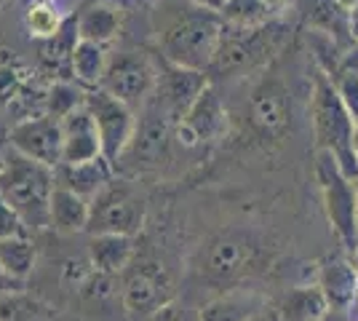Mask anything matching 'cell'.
<instances>
[{
  "label": "cell",
  "instance_id": "cell-1",
  "mask_svg": "<svg viewBox=\"0 0 358 321\" xmlns=\"http://www.w3.org/2000/svg\"><path fill=\"white\" fill-rule=\"evenodd\" d=\"M224 19L190 0H158L152 8V35L161 59L209 73L222 43Z\"/></svg>",
  "mask_w": 358,
  "mask_h": 321
},
{
  "label": "cell",
  "instance_id": "cell-2",
  "mask_svg": "<svg viewBox=\"0 0 358 321\" xmlns=\"http://www.w3.org/2000/svg\"><path fill=\"white\" fill-rule=\"evenodd\" d=\"M310 76L313 78H310L308 115H310V129H313V150L329 153L350 180H358V155L353 148L356 121L348 113L337 89L331 86V80L315 64Z\"/></svg>",
  "mask_w": 358,
  "mask_h": 321
},
{
  "label": "cell",
  "instance_id": "cell-3",
  "mask_svg": "<svg viewBox=\"0 0 358 321\" xmlns=\"http://www.w3.org/2000/svg\"><path fill=\"white\" fill-rule=\"evenodd\" d=\"M292 30H297V27L289 19V14L278 16L268 24H259V27H236V24L224 22L222 43H220L217 59L209 70L211 83H214V78H224V80L246 78L268 67L273 57L284 48Z\"/></svg>",
  "mask_w": 358,
  "mask_h": 321
},
{
  "label": "cell",
  "instance_id": "cell-4",
  "mask_svg": "<svg viewBox=\"0 0 358 321\" xmlns=\"http://www.w3.org/2000/svg\"><path fill=\"white\" fill-rule=\"evenodd\" d=\"M57 190L54 169L27 155L6 150L0 169V196L14 206L32 236L51 230V196Z\"/></svg>",
  "mask_w": 358,
  "mask_h": 321
},
{
  "label": "cell",
  "instance_id": "cell-5",
  "mask_svg": "<svg viewBox=\"0 0 358 321\" xmlns=\"http://www.w3.org/2000/svg\"><path fill=\"white\" fill-rule=\"evenodd\" d=\"M313 171L329 225L340 246L350 255L358 246V180H350L324 150H315Z\"/></svg>",
  "mask_w": 358,
  "mask_h": 321
},
{
  "label": "cell",
  "instance_id": "cell-6",
  "mask_svg": "<svg viewBox=\"0 0 358 321\" xmlns=\"http://www.w3.org/2000/svg\"><path fill=\"white\" fill-rule=\"evenodd\" d=\"M174 126H177V118L169 113L164 99L152 92L148 102L136 110L134 137L129 142L123 158L118 161L115 171L120 166L134 169V171H150L169 161L171 148H174Z\"/></svg>",
  "mask_w": 358,
  "mask_h": 321
},
{
  "label": "cell",
  "instance_id": "cell-7",
  "mask_svg": "<svg viewBox=\"0 0 358 321\" xmlns=\"http://www.w3.org/2000/svg\"><path fill=\"white\" fill-rule=\"evenodd\" d=\"M174 300V278L161 260L134 257L120 276V308L131 321H150Z\"/></svg>",
  "mask_w": 358,
  "mask_h": 321
},
{
  "label": "cell",
  "instance_id": "cell-8",
  "mask_svg": "<svg viewBox=\"0 0 358 321\" xmlns=\"http://www.w3.org/2000/svg\"><path fill=\"white\" fill-rule=\"evenodd\" d=\"M148 220V201L131 183L113 180L91 199L89 236H131L134 238L145 228Z\"/></svg>",
  "mask_w": 358,
  "mask_h": 321
},
{
  "label": "cell",
  "instance_id": "cell-9",
  "mask_svg": "<svg viewBox=\"0 0 358 321\" xmlns=\"http://www.w3.org/2000/svg\"><path fill=\"white\" fill-rule=\"evenodd\" d=\"M243 115L257 139H284L294 123V102L284 78L273 73L257 78V83L246 94Z\"/></svg>",
  "mask_w": 358,
  "mask_h": 321
},
{
  "label": "cell",
  "instance_id": "cell-10",
  "mask_svg": "<svg viewBox=\"0 0 358 321\" xmlns=\"http://www.w3.org/2000/svg\"><path fill=\"white\" fill-rule=\"evenodd\" d=\"M155 86H158V64L148 54L118 51V54H110L99 89L136 113L150 99V94L155 92Z\"/></svg>",
  "mask_w": 358,
  "mask_h": 321
},
{
  "label": "cell",
  "instance_id": "cell-11",
  "mask_svg": "<svg viewBox=\"0 0 358 321\" xmlns=\"http://www.w3.org/2000/svg\"><path fill=\"white\" fill-rule=\"evenodd\" d=\"M259 255V246H254L249 238H243L238 233H222L214 236L206 246L201 249L198 257V276L214 284V287H227L233 281H238L241 276L252 271L254 260Z\"/></svg>",
  "mask_w": 358,
  "mask_h": 321
},
{
  "label": "cell",
  "instance_id": "cell-12",
  "mask_svg": "<svg viewBox=\"0 0 358 321\" xmlns=\"http://www.w3.org/2000/svg\"><path fill=\"white\" fill-rule=\"evenodd\" d=\"M227 131H230V115H227V107H224L217 86L211 83L209 89L198 97V102L187 110V115L177 121L174 145L193 153V150H203V148L224 139Z\"/></svg>",
  "mask_w": 358,
  "mask_h": 321
},
{
  "label": "cell",
  "instance_id": "cell-13",
  "mask_svg": "<svg viewBox=\"0 0 358 321\" xmlns=\"http://www.w3.org/2000/svg\"><path fill=\"white\" fill-rule=\"evenodd\" d=\"M86 107L94 115V123H96L105 161H110L113 166H118V161L123 158L129 142L134 137L136 113L129 105H123L120 99L102 92V89L86 92Z\"/></svg>",
  "mask_w": 358,
  "mask_h": 321
},
{
  "label": "cell",
  "instance_id": "cell-14",
  "mask_svg": "<svg viewBox=\"0 0 358 321\" xmlns=\"http://www.w3.org/2000/svg\"><path fill=\"white\" fill-rule=\"evenodd\" d=\"M6 145L16 150V153L27 155L38 164L57 169L64 155V137H62V121L41 113V115H30L14 123V129L8 131Z\"/></svg>",
  "mask_w": 358,
  "mask_h": 321
},
{
  "label": "cell",
  "instance_id": "cell-15",
  "mask_svg": "<svg viewBox=\"0 0 358 321\" xmlns=\"http://www.w3.org/2000/svg\"><path fill=\"white\" fill-rule=\"evenodd\" d=\"M289 19L302 32H321L334 38L340 46H358L350 32V8L340 0H294Z\"/></svg>",
  "mask_w": 358,
  "mask_h": 321
},
{
  "label": "cell",
  "instance_id": "cell-16",
  "mask_svg": "<svg viewBox=\"0 0 358 321\" xmlns=\"http://www.w3.org/2000/svg\"><path fill=\"white\" fill-rule=\"evenodd\" d=\"M211 86L209 73H201V70H187V67H179L171 62L161 59L158 64V86L155 94L164 99V105L169 107V113L182 121L187 115V110L198 102V97L206 92Z\"/></svg>",
  "mask_w": 358,
  "mask_h": 321
},
{
  "label": "cell",
  "instance_id": "cell-17",
  "mask_svg": "<svg viewBox=\"0 0 358 321\" xmlns=\"http://www.w3.org/2000/svg\"><path fill=\"white\" fill-rule=\"evenodd\" d=\"M62 137H64L62 164H86V161L105 158L96 123H94V115L89 113L86 102L62 118Z\"/></svg>",
  "mask_w": 358,
  "mask_h": 321
},
{
  "label": "cell",
  "instance_id": "cell-18",
  "mask_svg": "<svg viewBox=\"0 0 358 321\" xmlns=\"http://www.w3.org/2000/svg\"><path fill=\"white\" fill-rule=\"evenodd\" d=\"M324 297L329 300L331 311L337 313H348L350 308H356L358 300V276L348 257H329L321 271H318V281H315Z\"/></svg>",
  "mask_w": 358,
  "mask_h": 321
},
{
  "label": "cell",
  "instance_id": "cell-19",
  "mask_svg": "<svg viewBox=\"0 0 358 321\" xmlns=\"http://www.w3.org/2000/svg\"><path fill=\"white\" fill-rule=\"evenodd\" d=\"M268 311V303L254 290H227L201 306V321H254Z\"/></svg>",
  "mask_w": 358,
  "mask_h": 321
},
{
  "label": "cell",
  "instance_id": "cell-20",
  "mask_svg": "<svg viewBox=\"0 0 358 321\" xmlns=\"http://www.w3.org/2000/svg\"><path fill=\"white\" fill-rule=\"evenodd\" d=\"M113 174L115 166L105 161V158H96V161H86V164H59L54 169V177H57V187L64 190H73L83 199H94L102 187L113 183Z\"/></svg>",
  "mask_w": 358,
  "mask_h": 321
},
{
  "label": "cell",
  "instance_id": "cell-21",
  "mask_svg": "<svg viewBox=\"0 0 358 321\" xmlns=\"http://www.w3.org/2000/svg\"><path fill=\"white\" fill-rule=\"evenodd\" d=\"M86 252H89V260L94 265V271L105 276H120L126 273V268L131 265V260L136 257V246L131 236H89V244H86Z\"/></svg>",
  "mask_w": 358,
  "mask_h": 321
},
{
  "label": "cell",
  "instance_id": "cell-22",
  "mask_svg": "<svg viewBox=\"0 0 358 321\" xmlns=\"http://www.w3.org/2000/svg\"><path fill=\"white\" fill-rule=\"evenodd\" d=\"M89 199L78 196L73 190L57 187L54 196H51V230L57 236H64V238L86 233V228H89Z\"/></svg>",
  "mask_w": 358,
  "mask_h": 321
},
{
  "label": "cell",
  "instance_id": "cell-23",
  "mask_svg": "<svg viewBox=\"0 0 358 321\" xmlns=\"http://www.w3.org/2000/svg\"><path fill=\"white\" fill-rule=\"evenodd\" d=\"M334 311L318 284L294 287L278 303V321H327Z\"/></svg>",
  "mask_w": 358,
  "mask_h": 321
},
{
  "label": "cell",
  "instance_id": "cell-24",
  "mask_svg": "<svg viewBox=\"0 0 358 321\" xmlns=\"http://www.w3.org/2000/svg\"><path fill=\"white\" fill-rule=\"evenodd\" d=\"M75 30H78L80 41L107 46L120 30V11L107 3H89L75 16Z\"/></svg>",
  "mask_w": 358,
  "mask_h": 321
},
{
  "label": "cell",
  "instance_id": "cell-25",
  "mask_svg": "<svg viewBox=\"0 0 358 321\" xmlns=\"http://www.w3.org/2000/svg\"><path fill=\"white\" fill-rule=\"evenodd\" d=\"M107 62H110L107 46L91 43V41H78V46L73 51V78L86 92H94L102 86Z\"/></svg>",
  "mask_w": 358,
  "mask_h": 321
},
{
  "label": "cell",
  "instance_id": "cell-26",
  "mask_svg": "<svg viewBox=\"0 0 358 321\" xmlns=\"http://www.w3.org/2000/svg\"><path fill=\"white\" fill-rule=\"evenodd\" d=\"M0 265L19 284H27L38 268V244L32 236H16L0 241Z\"/></svg>",
  "mask_w": 358,
  "mask_h": 321
},
{
  "label": "cell",
  "instance_id": "cell-27",
  "mask_svg": "<svg viewBox=\"0 0 358 321\" xmlns=\"http://www.w3.org/2000/svg\"><path fill=\"white\" fill-rule=\"evenodd\" d=\"M78 30H75V19L67 24L64 22V27H62L54 38H48L43 41V46H41V59L43 64L54 73V76L64 78L62 73H70L73 76V51L78 46Z\"/></svg>",
  "mask_w": 358,
  "mask_h": 321
},
{
  "label": "cell",
  "instance_id": "cell-28",
  "mask_svg": "<svg viewBox=\"0 0 358 321\" xmlns=\"http://www.w3.org/2000/svg\"><path fill=\"white\" fill-rule=\"evenodd\" d=\"M0 321H54V313L38 297L16 292L0 297Z\"/></svg>",
  "mask_w": 358,
  "mask_h": 321
},
{
  "label": "cell",
  "instance_id": "cell-29",
  "mask_svg": "<svg viewBox=\"0 0 358 321\" xmlns=\"http://www.w3.org/2000/svg\"><path fill=\"white\" fill-rule=\"evenodd\" d=\"M222 19L236 27H259L278 16L273 14L262 0H227V6L222 8Z\"/></svg>",
  "mask_w": 358,
  "mask_h": 321
},
{
  "label": "cell",
  "instance_id": "cell-30",
  "mask_svg": "<svg viewBox=\"0 0 358 321\" xmlns=\"http://www.w3.org/2000/svg\"><path fill=\"white\" fill-rule=\"evenodd\" d=\"M24 24H27L30 35H35L38 41H48V38H54L64 27V19H62L59 11L51 3L41 0V3H32L30 8H27Z\"/></svg>",
  "mask_w": 358,
  "mask_h": 321
},
{
  "label": "cell",
  "instance_id": "cell-31",
  "mask_svg": "<svg viewBox=\"0 0 358 321\" xmlns=\"http://www.w3.org/2000/svg\"><path fill=\"white\" fill-rule=\"evenodd\" d=\"M83 102H86V92L83 89L59 80V83H54L48 89V94H45V113L62 121L64 115H70L75 107H80Z\"/></svg>",
  "mask_w": 358,
  "mask_h": 321
},
{
  "label": "cell",
  "instance_id": "cell-32",
  "mask_svg": "<svg viewBox=\"0 0 358 321\" xmlns=\"http://www.w3.org/2000/svg\"><path fill=\"white\" fill-rule=\"evenodd\" d=\"M16 236H32L27 225L22 222V217L14 212V206L0 196V241L6 238H16Z\"/></svg>",
  "mask_w": 358,
  "mask_h": 321
},
{
  "label": "cell",
  "instance_id": "cell-33",
  "mask_svg": "<svg viewBox=\"0 0 358 321\" xmlns=\"http://www.w3.org/2000/svg\"><path fill=\"white\" fill-rule=\"evenodd\" d=\"M150 321H201V308L190 306L187 300L174 297L171 303H166Z\"/></svg>",
  "mask_w": 358,
  "mask_h": 321
},
{
  "label": "cell",
  "instance_id": "cell-34",
  "mask_svg": "<svg viewBox=\"0 0 358 321\" xmlns=\"http://www.w3.org/2000/svg\"><path fill=\"white\" fill-rule=\"evenodd\" d=\"M16 292H24V284H19L16 278L6 273V268L0 265V297H8V294H16Z\"/></svg>",
  "mask_w": 358,
  "mask_h": 321
},
{
  "label": "cell",
  "instance_id": "cell-35",
  "mask_svg": "<svg viewBox=\"0 0 358 321\" xmlns=\"http://www.w3.org/2000/svg\"><path fill=\"white\" fill-rule=\"evenodd\" d=\"M262 3H265V6H268V8L275 16H286V14H289V8H292V3H294V0H262Z\"/></svg>",
  "mask_w": 358,
  "mask_h": 321
},
{
  "label": "cell",
  "instance_id": "cell-36",
  "mask_svg": "<svg viewBox=\"0 0 358 321\" xmlns=\"http://www.w3.org/2000/svg\"><path fill=\"white\" fill-rule=\"evenodd\" d=\"M195 6H201V8H209V11H217V14H222V8L227 6V0H190Z\"/></svg>",
  "mask_w": 358,
  "mask_h": 321
},
{
  "label": "cell",
  "instance_id": "cell-37",
  "mask_svg": "<svg viewBox=\"0 0 358 321\" xmlns=\"http://www.w3.org/2000/svg\"><path fill=\"white\" fill-rule=\"evenodd\" d=\"M350 32H353V38H356V43H358V6L350 8Z\"/></svg>",
  "mask_w": 358,
  "mask_h": 321
},
{
  "label": "cell",
  "instance_id": "cell-38",
  "mask_svg": "<svg viewBox=\"0 0 358 321\" xmlns=\"http://www.w3.org/2000/svg\"><path fill=\"white\" fill-rule=\"evenodd\" d=\"M348 260H350V265H353V271H356V276H358V246L348 255Z\"/></svg>",
  "mask_w": 358,
  "mask_h": 321
},
{
  "label": "cell",
  "instance_id": "cell-39",
  "mask_svg": "<svg viewBox=\"0 0 358 321\" xmlns=\"http://www.w3.org/2000/svg\"><path fill=\"white\" fill-rule=\"evenodd\" d=\"M6 150H8V145H6V142H0V169H3V158H6Z\"/></svg>",
  "mask_w": 358,
  "mask_h": 321
},
{
  "label": "cell",
  "instance_id": "cell-40",
  "mask_svg": "<svg viewBox=\"0 0 358 321\" xmlns=\"http://www.w3.org/2000/svg\"><path fill=\"white\" fill-rule=\"evenodd\" d=\"M340 3H343L345 8H356L358 6V0H340Z\"/></svg>",
  "mask_w": 358,
  "mask_h": 321
},
{
  "label": "cell",
  "instance_id": "cell-41",
  "mask_svg": "<svg viewBox=\"0 0 358 321\" xmlns=\"http://www.w3.org/2000/svg\"><path fill=\"white\" fill-rule=\"evenodd\" d=\"M353 148H356V155H358V121H356V137H353Z\"/></svg>",
  "mask_w": 358,
  "mask_h": 321
},
{
  "label": "cell",
  "instance_id": "cell-42",
  "mask_svg": "<svg viewBox=\"0 0 358 321\" xmlns=\"http://www.w3.org/2000/svg\"><path fill=\"white\" fill-rule=\"evenodd\" d=\"M254 321H275V319H270L268 313H262V316H257V319H254Z\"/></svg>",
  "mask_w": 358,
  "mask_h": 321
},
{
  "label": "cell",
  "instance_id": "cell-43",
  "mask_svg": "<svg viewBox=\"0 0 358 321\" xmlns=\"http://www.w3.org/2000/svg\"><path fill=\"white\" fill-rule=\"evenodd\" d=\"M356 311H358V300H356Z\"/></svg>",
  "mask_w": 358,
  "mask_h": 321
}]
</instances>
